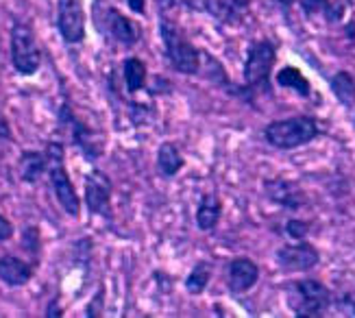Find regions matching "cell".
I'll return each instance as SVG.
<instances>
[{"mask_svg":"<svg viewBox=\"0 0 355 318\" xmlns=\"http://www.w3.org/2000/svg\"><path fill=\"white\" fill-rule=\"evenodd\" d=\"M334 306L338 310V314H345V316H355V292H349V294H340Z\"/></svg>","mask_w":355,"mask_h":318,"instance_id":"484cf974","label":"cell"},{"mask_svg":"<svg viewBox=\"0 0 355 318\" xmlns=\"http://www.w3.org/2000/svg\"><path fill=\"white\" fill-rule=\"evenodd\" d=\"M101 28L110 33V37L125 48L135 46V44L142 39V26L114 7H110L105 11V20H103V26H98V31Z\"/></svg>","mask_w":355,"mask_h":318,"instance_id":"30bf717a","label":"cell"},{"mask_svg":"<svg viewBox=\"0 0 355 318\" xmlns=\"http://www.w3.org/2000/svg\"><path fill=\"white\" fill-rule=\"evenodd\" d=\"M20 247H22L28 255H33L35 260H40V253H42V236H40V229H37L35 224H26L24 229H22Z\"/></svg>","mask_w":355,"mask_h":318,"instance_id":"603a6c76","label":"cell"},{"mask_svg":"<svg viewBox=\"0 0 355 318\" xmlns=\"http://www.w3.org/2000/svg\"><path fill=\"white\" fill-rule=\"evenodd\" d=\"M277 264L288 272H303L312 270L320 262V253L310 242H297V245H288L277 251Z\"/></svg>","mask_w":355,"mask_h":318,"instance_id":"8fae6325","label":"cell"},{"mask_svg":"<svg viewBox=\"0 0 355 318\" xmlns=\"http://www.w3.org/2000/svg\"><path fill=\"white\" fill-rule=\"evenodd\" d=\"M49 153L44 150H22V155L18 159V173L20 179L28 186H37L40 181L49 175Z\"/></svg>","mask_w":355,"mask_h":318,"instance_id":"9a60e30c","label":"cell"},{"mask_svg":"<svg viewBox=\"0 0 355 318\" xmlns=\"http://www.w3.org/2000/svg\"><path fill=\"white\" fill-rule=\"evenodd\" d=\"M209 279H211V264L209 262H198L192 270L188 279H185V290H188V294H203L205 288L209 285Z\"/></svg>","mask_w":355,"mask_h":318,"instance_id":"7402d4cb","label":"cell"},{"mask_svg":"<svg viewBox=\"0 0 355 318\" xmlns=\"http://www.w3.org/2000/svg\"><path fill=\"white\" fill-rule=\"evenodd\" d=\"M259 279V266L249 257H236L227 268V285L231 292H249Z\"/></svg>","mask_w":355,"mask_h":318,"instance_id":"5bb4252c","label":"cell"},{"mask_svg":"<svg viewBox=\"0 0 355 318\" xmlns=\"http://www.w3.org/2000/svg\"><path fill=\"white\" fill-rule=\"evenodd\" d=\"M44 316L46 318H59V316H64V310H61V306H59V297H55V299L49 301V306H46V310H44Z\"/></svg>","mask_w":355,"mask_h":318,"instance_id":"f546056e","label":"cell"},{"mask_svg":"<svg viewBox=\"0 0 355 318\" xmlns=\"http://www.w3.org/2000/svg\"><path fill=\"white\" fill-rule=\"evenodd\" d=\"M57 123H59V129H66L68 135H70V142L79 148V153L94 164L101 155H103V138L98 135L96 129H92L87 123L76 116L70 107V103H61L59 107V114H57Z\"/></svg>","mask_w":355,"mask_h":318,"instance_id":"5b68a950","label":"cell"},{"mask_svg":"<svg viewBox=\"0 0 355 318\" xmlns=\"http://www.w3.org/2000/svg\"><path fill=\"white\" fill-rule=\"evenodd\" d=\"M223 216V203L218 199V194H205L200 199L198 207H196V227L200 231H214L220 222Z\"/></svg>","mask_w":355,"mask_h":318,"instance_id":"2e32d148","label":"cell"},{"mask_svg":"<svg viewBox=\"0 0 355 318\" xmlns=\"http://www.w3.org/2000/svg\"><path fill=\"white\" fill-rule=\"evenodd\" d=\"M205 11L220 22H240L249 11V0H205Z\"/></svg>","mask_w":355,"mask_h":318,"instance_id":"e0dca14e","label":"cell"},{"mask_svg":"<svg viewBox=\"0 0 355 318\" xmlns=\"http://www.w3.org/2000/svg\"><path fill=\"white\" fill-rule=\"evenodd\" d=\"M57 31L70 46H76L85 39L83 0H57Z\"/></svg>","mask_w":355,"mask_h":318,"instance_id":"9c48e42d","label":"cell"},{"mask_svg":"<svg viewBox=\"0 0 355 318\" xmlns=\"http://www.w3.org/2000/svg\"><path fill=\"white\" fill-rule=\"evenodd\" d=\"M15 229H13V222L0 211V242H9L13 238Z\"/></svg>","mask_w":355,"mask_h":318,"instance_id":"4316f807","label":"cell"},{"mask_svg":"<svg viewBox=\"0 0 355 318\" xmlns=\"http://www.w3.org/2000/svg\"><path fill=\"white\" fill-rule=\"evenodd\" d=\"M264 192L272 203L282 205L286 209H301L307 205V194L303 192V188L297 181H288V179L266 181Z\"/></svg>","mask_w":355,"mask_h":318,"instance_id":"7c38bea8","label":"cell"},{"mask_svg":"<svg viewBox=\"0 0 355 318\" xmlns=\"http://www.w3.org/2000/svg\"><path fill=\"white\" fill-rule=\"evenodd\" d=\"M290 288V310L297 316H325L329 306H334L327 285L316 279H301Z\"/></svg>","mask_w":355,"mask_h":318,"instance_id":"8992f818","label":"cell"},{"mask_svg":"<svg viewBox=\"0 0 355 318\" xmlns=\"http://www.w3.org/2000/svg\"><path fill=\"white\" fill-rule=\"evenodd\" d=\"M0 140L3 142H13V129L9 125V120L7 116L0 112Z\"/></svg>","mask_w":355,"mask_h":318,"instance_id":"f1b7e54d","label":"cell"},{"mask_svg":"<svg viewBox=\"0 0 355 318\" xmlns=\"http://www.w3.org/2000/svg\"><path fill=\"white\" fill-rule=\"evenodd\" d=\"M277 3H279V5H284V7H290V5H295L297 0H277Z\"/></svg>","mask_w":355,"mask_h":318,"instance_id":"d6a6232c","label":"cell"},{"mask_svg":"<svg viewBox=\"0 0 355 318\" xmlns=\"http://www.w3.org/2000/svg\"><path fill=\"white\" fill-rule=\"evenodd\" d=\"M146 79H148V70L140 57H127L122 62V81H125L129 94H137L140 89H144Z\"/></svg>","mask_w":355,"mask_h":318,"instance_id":"ac0fdd59","label":"cell"},{"mask_svg":"<svg viewBox=\"0 0 355 318\" xmlns=\"http://www.w3.org/2000/svg\"><path fill=\"white\" fill-rule=\"evenodd\" d=\"M103 303H105V288L101 285L98 290L94 292V297H92L87 301V306H85V318H101L103 316Z\"/></svg>","mask_w":355,"mask_h":318,"instance_id":"cb8c5ba5","label":"cell"},{"mask_svg":"<svg viewBox=\"0 0 355 318\" xmlns=\"http://www.w3.org/2000/svg\"><path fill=\"white\" fill-rule=\"evenodd\" d=\"M125 3L133 13H137V16H144L146 13V0H125Z\"/></svg>","mask_w":355,"mask_h":318,"instance_id":"4dcf8cb0","label":"cell"},{"mask_svg":"<svg viewBox=\"0 0 355 318\" xmlns=\"http://www.w3.org/2000/svg\"><path fill=\"white\" fill-rule=\"evenodd\" d=\"M9 59L11 68L20 74V77H33L42 68V51L35 37L33 26L15 20L11 26L9 37Z\"/></svg>","mask_w":355,"mask_h":318,"instance_id":"7a4b0ae2","label":"cell"},{"mask_svg":"<svg viewBox=\"0 0 355 318\" xmlns=\"http://www.w3.org/2000/svg\"><path fill=\"white\" fill-rule=\"evenodd\" d=\"M318 138V125L312 116H295L286 120H275L264 129V140L279 150H292L310 144Z\"/></svg>","mask_w":355,"mask_h":318,"instance_id":"3957f363","label":"cell"},{"mask_svg":"<svg viewBox=\"0 0 355 318\" xmlns=\"http://www.w3.org/2000/svg\"><path fill=\"white\" fill-rule=\"evenodd\" d=\"M275 79H277V83H279L282 87L292 89V92H297L303 98H310V94H312L310 81H307L305 74L299 68H295V66H284L279 72H277Z\"/></svg>","mask_w":355,"mask_h":318,"instance_id":"ffe728a7","label":"cell"},{"mask_svg":"<svg viewBox=\"0 0 355 318\" xmlns=\"http://www.w3.org/2000/svg\"><path fill=\"white\" fill-rule=\"evenodd\" d=\"M310 231V222L307 220H299V218H290L286 222V233L292 238V240H303Z\"/></svg>","mask_w":355,"mask_h":318,"instance_id":"d4e9b609","label":"cell"},{"mask_svg":"<svg viewBox=\"0 0 355 318\" xmlns=\"http://www.w3.org/2000/svg\"><path fill=\"white\" fill-rule=\"evenodd\" d=\"M44 148H46V153H49V159H51L49 181H51L55 199L68 216L76 218L81 214V199H79V194H76V188L70 179V173L66 170V148L57 140L49 142Z\"/></svg>","mask_w":355,"mask_h":318,"instance_id":"6da1fadb","label":"cell"},{"mask_svg":"<svg viewBox=\"0 0 355 318\" xmlns=\"http://www.w3.org/2000/svg\"><path fill=\"white\" fill-rule=\"evenodd\" d=\"M329 87H331L334 96L338 98V103L345 105V107H353L355 105V79L349 72H345V70L336 72L329 81Z\"/></svg>","mask_w":355,"mask_h":318,"instance_id":"44dd1931","label":"cell"},{"mask_svg":"<svg viewBox=\"0 0 355 318\" xmlns=\"http://www.w3.org/2000/svg\"><path fill=\"white\" fill-rule=\"evenodd\" d=\"M303 9H305L307 16H310V13L329 9V0H303Z\"/></svg>","mask_w":355,"mask_h":318,"instance_id":"83f0119b","label":"cell"},{"mask_svg":"<svg viewBox=\"0 0 355 318\" xmlns=\"http://www.w3.org/2000/svg\"><path fill=\"white\" fill-rule=\"evenodd\" d=\"M157 5H159L162 11H164V9H168V7H173V5H175V0H157Z\"/></svg>","mask_w":355,"mask_h":318,"instance_id":"1f68e13d","label":"cell"},{"mask_svg":"<svg viewBox=\"0 0 355 318\" xmlns=\"http://www.w3.org/2000/svg\"><path fill=\"white\" fill-rule=\"evenodd\" d=\"M183 155L181 150L177 148L175 142H164L159 148H157V170L164 175V177H175L181 173L183 168Z\"/></svg>","mask_w":355,"mask_h":318,"instance_id":"d6986e66","label":"cell"},{"mask_svg":"<svg viewBox=\"0 0 355 318\" xmlns=\"http://www.w3.org/2000/svg\"><path fill=\"white\" fill-rule=\"evenodd\" d=\"M275 59H277V51L272 46V42H268V39L253 42L249 46V53H246V62H244V83L249 87L266 85L270 79Z\"/></svg>","mask_w":355,"mask_h":318,"instance_id":"52a82bcc","label":"cell"},{"mask_svg":"<svg viewBox=\"0 0 355 318\" xmlns=\"http://www.w3.org/2000/svg\"><path fill=\"white\" fill-rule=\"evenodd\" d=\"M112 194H114V184L110 175L101 168H92L85 175V194L83 203L89 214L112 218Z\"/></svg>","mask_w":355,"mask_h":318,"instance_id":"ba28073f","label":"cell"},{"mask_svg":"<svg viewBox=\"0 0 355 318\" xmlns=\"http://www.w3.org/2000/svg\"><path fill=\"white\" fill-rule=\"evenodd\" d=\"M159 35L164 42V51H166L168 62H171V66L177 72H181V74H198L200 72V53L194 48V44L164 16L159 20Z\"/></svg>","mask_w":355,"mask_h":318,"instance_id":"277c9868","label":"cell"},{"mask_svg":"<svg viewBox=\"0 0 355 318\" xmlns=\"http://www.w3.org/2000/svg\"><path fill=\"white\" fill-rule=\"evenodd\" d=\"M35 268L37 262H26L18 255L5 253L0 255V281L11 285V288H22L26 285L31 279L35 277Z\"/></svg>","mask_w":355,"mask_h":318,"instance_id":"4fadbf2b","label":"cell"}]
</instances>
